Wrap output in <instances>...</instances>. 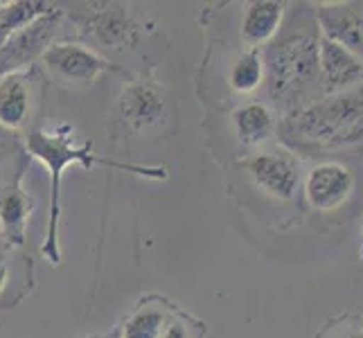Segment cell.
I'll return each instance as SVG.
<instances>
[{"label": "cell", "instance_id": "6da1fadb", "mask_svg": "<svg viewBox=\"0 0 363 338\" xmlns=\"http://www.w3.org/2000/svg\"><path fill=\"white\" fill-rule=\"evenodd\" d=\"M284 129L294 140L325 149L363 140V84L345 93L325 95L286 116Z\"/></svg>", "mask_w": 363, "mask_h": 338}, {"label": "cell", "instance_id": "7a4b0ae2", "mask_svg": "<svg viewBox=\"0 0 363 338\" xmlns=\"http://www.w3.org/2000/svg\"><path fill=\"white\" fill-rule=\"evenodd\" d=\"M318 41L311 30L282 36L269 47L264 77L275 104L291 113L303 108L305 97L318 86Z\"/></svg>", "mask_w": 363, "mask_h": 338}, {"label": "cell", "instance_id": "3957f363", "mask_svg": "<svg viewBox=\"0 0 363 338\" xmlns=\"http://www.w3.org/2000/svg\"><path fill=\"white\" fill-rule=\"evenodd\" d=\"M28 149L34 158L43 160L50 167V187H52V196H50V221H48V237H45V255L50 257V261H59V240H57V228H59V187H61V174H64L66 165L70 162H84L86 167L91 165H108L122 171H135L143 174V176H152V179H165V169H149V167H140V165H124V162H116V160H106L99 158L91 152V145L77 147L70 135L64 133H45V131H34L28 137Z\"/></svg>", "mask_w": 363, "mask_h": 338}, {"label": "cell", "instance_id": "277c9868", "mask_svg": "<svg viewBox=\"0 0 363 338\" xmlns=\"http://www.w3.org/2000/svg\"><path fill=\"white\" fill-rule=\"evenodd\" d=\"M354 192V176L341 162H320L305 179V201L316 212L343 208Z\"/></svg>", "mask_w": 363, "mask_h": 338}, {"label": "cell", "instance_id": "5b68a950", "mask_svg": "<svg viewBox=\"0 0 363 338\" xmlns=\"http://www.w3.org/2000/svg\"><path fill=\"white\" fill-rule=\"evenodd\" d=\"M363 84V61L328 36L318 41V89L325 95L345 93Z\"/></svg>", "mask_w": 363, "mask_h": 338}, {"label": "cell", "instance_id": "8992f818", "mask_svg": "<svg viewBox=\"0 0 363 338\" xmlns=\"http://www.w3.org/2000/svg\"><path fill=\"white\" fill-rule=\"evenodd\" d=\"M246 169L267 196L278 201L294 198L300 183V169L291 156L284 152H262L246 162Z\"/></svg>", "mask_w": 363, "mask_h": 338}, {"label": "cell", "instance_id": "52a82bcc", "mask_svg": "<svg viewBox=\"0 0 363 338\" xmlns=\"http://www.w3.org/2000/svg\"><path fill=\"white\" fill-rule=\"evenodd\" d=\"M323 36L341 43L363 61V7L352 3H328L318 9Z\"/></svg>", "mask_w": 363, "mask_h": 338}, {"label": "cell", "instance_id": "ba28073f", "mask_svg": "<svg viewBox=\"0 0 363 338\" xmlns=\"http://www.w3.org/2000/svg\"><path fill=\"white\" fill-rule=\"evenodd\" d=\"M45 66L66 81H93L108 68L104 59L79 45H52L43 55Z\"/></svg>", "mask_w": 363, "mask_h": 338}, {"label": "cell", "instance_id": "9c48e42d", "mask_svg": "<svg viewBox=\"0 0 363 338\" xmlns=\"http://www.w3.org/2000/svg\"><path fill=\"white\" fill-rule=\"evenodd\" d=\"M284 18V5L275 0L250 3L242 16V39L246 45H264L280 30Z\"/></svg>", "mask_w": 363, "mask_h": 338}, {"label": "cell", "instance_id": "30bf717a", "mask_svg": "<svg viewBox=\"0 0 363 338\" xmlns=\"http://www.w3.org/2000/svg\"><path fill=\"white\" fill-rule=\"evenodd\" d=\"M122 111L135 129H147L160 122L162 113H165V102L154 86L135 84L122 95Z\"/></svg>", "mask_w": 363, "mask_h": 338}, {"label": "cell", "instance_id": "8fae6325", "mask_svg": "<svg viewBox=\"0 0 363 338\" xmlns=\"http://www.w3.org/2000/svg\"><path fill=\"white\" fill-rule=\"evenodd\" d=\"M233 124H235V133L242 142L255 147L267 142L273 129H275V118L269 106L253 102V104H244L235 111L233 116Z\"/></svg>", "mask_w": 363, "mask_h": 338}, {"label": "cell", "instance_id": "7c38bea8", "mask_svg": "<svg viewBox=\"0 0 363 338\" xmlns=\"http://www.w3.org/2000/svg\"><path fill=\"white\" fill-rule=\"evenodd\" d=\"M30 97L18 77H7L0 84V122L5 127H18L28 116Z\"/></svg>", "mask_w": 363, "mask_h": 338}, {"label": "cell", "instance_id": "4fadbf2b", "mask_svg": "<svg viewBox=\"0 0 363 338\" xmlns=\"http://www.w3.org/2000/svg\"><path fill=\"white\" fill-rule=\"evenodd\" d=\"M262 81H264V61H262L259 52L250 50L233 66L230 86L237 93H253Z\"/></svg>", "mask_w": 363, "mask_h": 338}, {"label": "cell", "instance_id": "5bb4252c", "mask_svg": "<svg viewBox=\"0 0 363 338\" xmlns=\"http://www.w3.org/2000/svg\"><path fill=\"white\" fill-rule=\"evenodd\" d=\"M48 32H50V23L48 21H39V23H34V25H28V28H25L14 39L11 47L7 50V59L16 64V61L28 59L34 52H39V47L48 39Z\"/></svg>", "mask_w": 363, "mask_h": 338}, {"label": "cell", "instance_id": "9a60e30c", "mask_svg": "<svg viewBox=\"0 0 363 338\" xmlns=\"http://www.w3.org/2000/svg\"><path fill=\"white\" fill-rule=\"evenodd\" d=\"M162 311L158 309H143L127 322L124 338H158L162 329Z\"/></svg>", "mask_w": 363, "mask_h": 338}, {"label": "cell", "instance_id": "2e32d148", "mask_svg": "<svg viewBox=\"0 0 363 338\" xmlns=\"http://www.w3.org/2000/svg\"><path fill=\"white\" fill-rule=\"evenodd\" d=\"M97 36L102 39L104 43H118L122 39H127L129 34V25L127 21H124L122 14H118V11H113V14H106L97 21Z\"/></svg>", "mask_w": 363, "mask_h": 338}, {"label": "cell", "instance_id": "e0dca14e", "mask_svg": "<svg viewBox=\"0 0 363 338\" xmlns=\"http://www.w3.org/2000/svg\"><path fill=\"white\" fill-rule=\"evenodd\" d=\"M25 210L28 208H25L23 194L11 192V194L3 196V201H0V219H3L7 225H18L23 221Z\"/></svg>", "mask_w": 363, "mask_h": 338}, {"label": "cell", "instance_id": "ac0fdd59", "mask_svg": "<svg viewBox=\"0 0 363 338\" xmlns=\"http://www.w3.org/2000/svg\"><path fill=\"white\" fill-rule=\"evenodd\" d=\"M332 338H363V327H359V325H345V327L334 334Z\"/></svg>", "mask_w": 363, "mask_h": 338}, {"label": "cell", "instance_id": "d6986e66", "mask_svg": "<svg viewBox=\"0 0 363 338\" xmlns=\"http://www.w3.org/2000/svg\"><path fill=\"white\" fill-rule=\"evenodd\" d=\"M162 338H187V329L183 327L181 322H174L172 327H167V332Z\"/></svg>", "mask_w": 363, "mask_h": 338}, {"label": "cell", "instance_id": "ffe728a7", "mask_svg": "<svg viewBox=\"0 0 363 338\" xmlns=\"http://www.w3.org/2000/svg\"><path fill=\"white\" fill-rule=\"evenodd\" d=\"M5 282H7V269L0 264V291L5 289Z\"/></svg>", "mask_w": 363, "mask_h": 338}]
</instances>
